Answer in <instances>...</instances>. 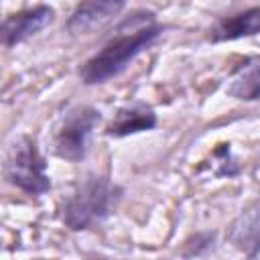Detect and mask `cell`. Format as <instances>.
<instances>
[{
    "label": "cell",
    "instance_id": "obj_3",
    "mask_svg": "<svg viewBox=\"0 0 260 260\" xmlns=\"http://www.w3.org/2000/svg\"><path fill=\"white\" fill-rule=\"evenodd\" d=\"M4 175L10 185L28 195H43L51 189L45 158L41 156L37 144L26 136L18 138L10 148L4 165Z\"/></svg>",
    "mask_w": 260,
    "mask_h": 260
},
{
    "label": "cell",
    "instance_id": "obj_5",
    "mask_svg": "<svg viewBox=\"0 0 260 260\" xmlns=\"http://www.w3.org/2000/svg\"><path fill=\"white\" fill-rule=\"evenodd\" d=\"M225 238L236 250L250 258L260 254V197L240 211V215L230 223Z\"/></svg>",
    "mask_w": 260,
    "mask_h": 260
},
{
    "label": "cell",
    "instance_id": "obj_10",
    "mask_svg": "<svg viewBox=\"0 0 260 260\" xmlns=\"http://www.w3.org/2000/svg\"><path fill=\"white\" fill-rule=\"evenodd\" d=\"M228 93L242 102L260 100V57L248 59L238 67L228 85Z\"/></svg>",
    "mask_w": 260,
    "mask_h": 260
},
{
    "label": "cell",
    "instance_id": "obj_1",
    "mask_svg": "<svg viewBox=\"0 0 260 260\" xmlns=\"http://www.w3.org/2000/svg\"><path fill=\"white\" fill-rule=\"evenodd\" d=\"M160 32H162V28L158 24H154V20H150V22L134 26L126 35L116 37L102 51H98L91 59H87L81 65V69H79L81 81L87 85H95V83H104L110 77L118 75Z\"/></svg>",
    "mask_w": 260,
    "mask_h": 260
},
{
    "label": "cell",
    "instance_id": "obj_7",
    "mask_svg": "<svg viewBox=\"0 0 260 260\" xmlns=\"http://www.w3.org/2000/svg\"><path fill=\"white\" fill-rule=\"evenodd\" d=\"M55 12L49 6H35L28 10H22L18 14H12L4 20L2 26V39L6 47H12L16 43L26 41L28 37L43 30L47 24H51Z\"/></svg>",
    "mask_w": 260,
    "mask_h": 260
},
{
    "label": "cell",
    "instance_id": "obj_9",
    "mask_svg": "<svg viewBox=\"0 0 260 260\" xmlns=\"http://www.w3.org/2000/svg\"><path fill=\"white\" fill-rule=\"evenodd\" d=\"M254 35H260V6L248 8L244 12H238L230 18L219 20L213 26L209 39L217 43V41H236V39L254 37Z\"/></svg>",
    "mask_w": 260,
    "mask_h": 260
},
{
    "label": "cell",
    "instance_id": "obj_2",
    "mask_svg": "<svg viewBox=\"0 0 260 260\" xmlns=\"http://www.w3.org/2000/svg\"><path fill=\"white\" fill-rule=\"evenodd\" d=\"M120 187L104 177L83 179L61 205V219L71 230H87L102 223L120 201Z\"/></svg>",
    "mask_w": 260,
    "mask_h": 260
},
{
    "label": "cell",
    "instance_id": "obj_4",
    "mask_svg": "<svg viewBox=\"0 0 260 260\" xmlns=\"http://www.w3.org/2000/svg\"><path fill=\"white\" fill-rule=\"evenodd\" d=\"M100 120H102L100 112L91 106L71 108L55 130V138H53L55 154L71 162L81 160L87 150V140L93 128L100 124Z\"/></svg>",
    "mask_w": 260,
    "mask_h": 260
},
{
    "label": "cell",
    "instance_id": "obj_6",
    "mask_svg": "<svg viewBox=\"0 0 260 260\" xmlns=\"http://www.w3.org/2000/svg\"><path fill=\"white\" fill-rule=\"evenodd\" d=\"M124 6L126 0H85L67 20V30L71 35H87L120 14Z\"/></svg>",
    "mask_w": 260,
    "mask_h": 260
},
{
    "label": "cell",
    "instance_id": "obj_8",
    "mask_svg": "<svg viewBox=\"0 0 260 260\" xmlns=\"http://www.w3.org/2000/svg\"><path fill=\"white\" fill-rule=\"evenodd\" d=\"M154 126H156V114L152 112V108L142 102H134L118 110L114 120L106 126V134L120 138V136L150 130Z\"/></svg>",
    "mask_w": 260,
    "mask_h": 260
}]
</instances>
